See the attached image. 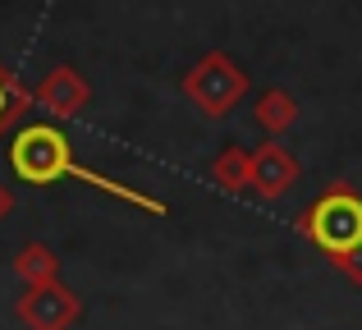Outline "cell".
I'll list each match as a JSON object with an SVG mask.
<instances>
[{
	"instance_id": "8",
	"label": "cell",
	"mask_w": 362,
	"mask_h": 330,
	"mask_svg": "<svg viewBox=\"0 0 362 330\" xmlns=\"http://www.w3.org/2000/svg\"><path fill=\"white\" fill-rule=\"evenodd\" d=\"M252 115H257V124H262L271 138H280L284 129H293V119H298V101H293L284 88H271V92H262V97H257V110H252Z\"/></svg>"
},
{
	"instance_id": "1",
	"label": "cell",
	"mask_w": 362,
	"mask_h": 330,
	"mask_svg": "<svg viewBox=\"0 0 362 330\" xmlns=\"http://www.w3.org/2000/svg\"><path fill=\"white\" fill-rule=\"evenodd\" d=\"M293 230L308 243H317L330 261L362 252V197L349 184H335L293 220Z\"/></svg>"
},
{
	"instance_id": "5",
	"label": "cell",
	"mask_w": 362,
	"mask_h": 330,
	"mask_svg": "<svg viewBox=\"0 0 362 330\" xmlns=\"http://www.w3.org/2000/svg\"><path fill=\"white\" fill-rule=\"evenodd\" d=\"M88 101H92V88H88V78H83L74 64H55V69L33 88V106L46 110L51 119L83 115V110H88Z\"/></svg>"
},
{
	"instance_id": "10",
	"label": "cell",
	"mask_w": 362,
	"mask_h": 330,
	"mask_svg": "<svg viewBox=\"0 0 362 330\" xmlns=\"http://www.w3.org/2000/svg\"><path fill=\"white\" fill-rule=\"evenodd\" d=\"M28 110H33V92H28L23 83L0 64V134H5L9 124H18Z\"/></svg>"
},
{
	"instance_id": "11",
	"label": "cell",
	"mask_w": 362,
	"mask_h": 330,
	"mask_svg": "<svg viewBox=\"0 0 362 330\" xmlns=\"http://www.w3.org/2000/svg\"><path fill=\"white\" fill-rule=\"evenodd\" d=\"M335 266L344 271L354 285H362V252H354V257H335Z\"/></svg>"
},
{
	"instance_id": "9",
	"label": "cell",
	"mask_w": 362,
	"mask_h": 330,
	"mask_svg": "<svg viewBox=\"0 0 362 330\" xmlns=\"http://www.w3.org/2000/svg\"><path fill=\"white\" fill-rule=\"evenodd\" d=\"M247 170H252V152L247 147H225L211 161V184L225 193H247Z\"/></svg>"
},
{
	"instance_id": "3",
	"label": "cell",
	"mask_w": 362,
	"mask_h": 330,
	"mask_svg": "<svg viewBox=\"0 0 362 330\" xmlns=\"http://www.w3.org/2000/svg\"><path fill=\"white\" fill-rule=\"evenodd\" d=\"M243 92H247V73L225 51H206L202 60L184 73V97L211 119L230 115V110L243 101Z\"/></svg>"
},
{
	"instance_id": "6",
	"label": "cell",
	"mask_w": 362,
	"mask_h": 330,
	"mask_svg": "<svg viewBox=\"0 0 362 330\" xmlns=\"http://www.w3.org/2000/svg\"><path fill=\"white\" fill-rule=\"evenodd\" d=\"M298 175H303V165H298V156L289 152V147H280L271 138V143H262V147H252V170H247V188H252L262 202H275V197H284L293 184H298Z\"/></svg>"
},
{
	"instance_id": "12",
	"label": "cell",
	"mask_w": 362,
	"mask_h": 330,
	"mask_svg": "<svg viewBox=\"0 0 362 330\" xmlns=\"http://www.w3.org/2000/svg\"><path fill=\"white\" fill-rule=\"evenodd\" d=\"M9 211H14V193L9 184H0V220H9Z\"/></svg>"
},
{
	"instance_id": "4",
	"label": "cell",
	"mask_w": 362,
	"mask_h": 330,
	"mask_svg": "<svg viewBox=\"0 0 362 330\" xmlns=\"http://www.w3.org/2000/svg\"><path fill=\"white\" fill-rule=\"evenodd\" d=\"M14 317L28 330H69V326H78V317H83V298L74 294L64 280H51V285L28 289L14 303Z\"/></svg>"
},
{
	"instance_id": "7",
	"label": "cell",
	"mask_w": 362,
	"mask_h": 330,
	"mask_svg": "<svg viewBox=\"0 0 362 330\" xmlns=\"http://www.w3.org/2000/svg\"><path fill=\"white\" fill-rule=\"evenodd\" d=\"M14 276L23 280L28 289L37 285H51V280H60V257H55L46 243H23L14 257Z\"/></svg>"
},
{
	"instance_id": "2",
	"label": "cell",
	"mask_w": 362,
	"mask_h": 330,
	"mask_svg": "<svg viewBox=\"0 0 362 330\" xmlns=\"http://www.w3.org/2000/svg\"><path fill=\"white\" fill-rule=\"evenodd\" d=\"M74 165H78L74 147L64 138V129H55V124H23L9 138V170H14V179H23L33 188L69 179Z\"/></svg>"
}]
</instances>
